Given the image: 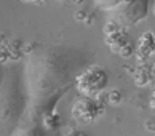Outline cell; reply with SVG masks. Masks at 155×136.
<instances>
[{"instance_id": "1", "label": "cell", "mask_w": 155, "mask_h": 136, "mask_svg": "<svg viewBox=\"0 0 155 136\" xmlns=\"http://www.w3.org/2000/svg\"><path fill=\"white\" fill-rule=\"evenodd\" d=\"M149 13V0H125L109 11V19L122 27H130L141 22Z\"/></svg>"}, {"instance_id": "6", "label": "cell", "mask_w": 155, "mask_h": 136, "mask_svg": "<svg viewBox=\"0 0 155 136\" xmlns=\"http://www.w3.org/2000/svg\"><path fill=\"white\" fill-rule=\"evenodd\" d=\"M153 15H155V5H153Z\"/></svg>"}, {"instance_id": "2", "label": "cell", "mask_w": 155, "mask_h": 136, "mask_svg": "<svg viewBox=\"0 0 155 136\" xmlns=\"http://www.w3.org/2000/svg\"><path fill=\"white\" fill-rule=\"evenodd\" d=\"M109 83V75L101 66H90L77 77V90L83 96L99 95Z\"/></svg>"}, {"instance_id": "3", "label": "cell", "mask_w": 155, "mask_h": 136, "mask_svg": "<svg viewBox=\"0 0 155 136\" xmlns=\"http://www.w3.org/2000/svg\"><path fill=\"white\" fill-rule=\"evenodd\" d=\"M106 43H107V47L117 55L128 56V55L133 53V47H131L130 38L125 34L123 27L118 26L117 22H114V21H109L107 26H106Z\"/></svg>"}, {"instance_id": "4", "label": "cell", "mask_w": 155, "mask_h": 136, "mask_svg": "<svg viewBox=\"0 0 155 136\" xmlns=\"http://www.w3.org/2000/svg\"><path fill=\"white\" fill-rule=\"evenodd\" d=\"M101 107L96 103V99H93V96H83L78 98L72 106V117L78 122H93L94 118L99 115Z\"/></svg>"}, {"instance_id": "5", "label": "cell", "mask_w": 155, "mask_h": 136, "mask_svg": "<svg viewBox=\"0 0 155 136\" xmlns=\"http://www.w3.org/2000/svg\"><path fill=\"white\" fill-rule=\"evenodd\" d=\"M123 2L125 0H94L96 7H99L101 10H104V11H110L112 8L118 7V5L123 3Z\"/></svg>"}]
</instances>
